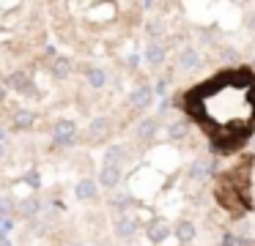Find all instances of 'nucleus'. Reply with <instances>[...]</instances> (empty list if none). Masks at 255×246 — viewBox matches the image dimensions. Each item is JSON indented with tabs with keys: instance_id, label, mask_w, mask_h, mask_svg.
<instances>
[{
	"instance_id": "1",
	"label": "nucleus",
	"mask_w": 255,
	"mask_h": 246,
	"mask_svg": "<svg viewBox=\"0 0 255 246\" xmlns=\"http://www.w3.org/2000/svg\"><path fill=\"white\" fill-rule=\"evenodd\" d=\"M52 140H55V145H74V140H77V123L74 120H58L52 126Z\"/></svg>"
},
{
	"instance_id": "2",
	"label": "nucleus",
	"mask_w": 255,
	"mask_h": 246,
	"mask_svg": "<svg viewBox=\"0 0 255 246\" xmlns=\"http://www.w3.org/2000/svg\"><path fill=\"white\" fill-rule=\"evenodd\" d=\"M156 129H159V118H143V120H137L134 123V129H132V134H134V140H140V142H148V140H154L156 137Z\"/></svg>"
},
{
	"instance_id": "3",
	"label": "nucleus",
	"mask_w": 255,
	"mask_h": 246,
	"mask_svg": "<svg viewBox=\"0 0 255 246\" xmlns=\"http://www.w3.org/2000/svg\"><path fill=\"white\" fill-rule=\"evenodd\" d=\"M74 197H77L80 202H94L96 197H99V183H96L94 178H80L77 183H74Z\"/></svg>"
},
{
	"instance_id": "4",
	"label": "nucleus",
	"mask_w": 255,
	"mask_h": 246,
	"mask_svg": "<svg viewBox=\"0 0 255 246\" xmlns=\"http://www.w3.org/2000/svg\"><path fill=\"white\" fill-rule=\"evenodd\" d=\"M137 230H140L137 219L129 216V213H124V216L116 219V235H118L121 241H132L134 235H137Z\"/></svg>"
},
{
	"instance_id": "5",
	"label": "nucleus",
	"mask_w": 255,
	"mask_h": 246,
	"mask_svg": "<svg viewBox=\"0 0 255 246\" xmlns=\"http://www.w3.org/2000/svg\"><path fill=\"white\" fill-rule=\"evenodd\" d=\"M151 101H154V93H151L148 85L132 87V93H129V107L132 109H148Z\"/></svg>"
},
{
	"instance_id": "6",
	"label": "nucleus",
	"mask_w": 255,
	"mask_h": 246,
	"mask_svg": "<svg viewBox=\"0 0 255 246\" xmlns=\"http://www.w3.org/2000/svg\"><path fill=\"white\" fill-rule=\"evenodd\" d=\"M107 131H110V118H107V115H96V118L88 123V129H85V140L96 142V140H102Z\"/></svg>"
},
{
	"instance_id": "7",
	"label": "nucleus",
	"mask_w": 255,
	"mask_h": 246,
	"mask_svg": "<svg viewBox=\"0 0 255 246\" xmlns=\"http://www.w3.org/2000/svg\"><path fill=\"white\" fill-rule=\"evenodd\" d=\"M143 58H145V63H148L151 69H159V66L165 63V58H167L165 44H162V41H148V47H145Z\"/></svg>"
},
{
	"instance_id": "8",
	"label": "nucleus",
	"mask_w": 255,
	"mask_h": 246,
	"mask_svg": "<svg viewBox=\"0 0 255 246\" xmlns=\"http://www.w3.org/2000/svg\"><path fill=\"white\" fill-rule=\"evenodd\" d=\"M173 235H176V241H181V244H189V241H195V235H198V230H195V224L189 222V219H178L176 224H170Z\"/></svg>"
},
{
	"instance_id": "9",
	"label": "nucleus",
	"mask_w": 255,
	"mask_h": 246,
	"mask_svg": "<svg viewBox=\"0 0 255 246\" xmlns=\"http://www.w3.org/2000/svg\"><path fill=\"white\" fill-rule=\"evenodd\" d=\"M211 172H214V162H211V159H195V162L189 164V178L198 180V183L206 180Z\"/></svg>"
},
{
	"instance_id": "10",
	"label": "nucleus",
	"mask_w": 255,
	"mask_h": 246,
	"mask_svg": "<svg viewBox=\"0 0 255 246\" xmlns=\"http://www.w3.org/2000/svg\"><path fill=\"white\" fill-rule=\"evenodd\" d=\"M121 167H102V172H99V178H96V183L99 186H105V189H116L118 183H121Z\"/></svg>"
},
{
	"instance_id": "11",
	"label": "nucleus",
	"mask_w": 255,
	"mask_h": 246,
	"mask_svg": "<svg viewBox=\"0 0 255 246\" xmlns=\"http://www.w3.org/2000/svg\"><path fill=\"white\" fill-rule=\"evenodd\" d=\"M170 235H173V230L165 219H154V222L148 224V238L154 241V244H162V241H167Z\"/></svg>"
},
{
	"instance_id": "12",
	"label": "nucleus",
	"mask_w": 255,
	"mask_h": 246,
	"mask_svg": "<svg viewBox=\"0 0 255 246\" xmlns=\"http://www.w3.org/2000/svg\"><path fill=\"white\" fill-rule=\"evenodd\" d=\"M200 66V52L195 47H184L181 52H178V69L181 71H192Z\"/></svg>"
},
{
	"instance_id": "13",
	"label": "nucleus",
	"mask_w": 255,
	"mask_h": 246,
	"mask_svg": "<svg viewBox=\"0 0 255 246\" xmlns=\"http://www.w3.org/2000/svg\"><path fill=\"white\" fill-rule=\"evenodd\" d=\"M6 85L11 87V90H17V93H36V90H33V82H30V77L22 74V71H14V74H8Z\"/></svg>"
},
{
	"instance_id": "14",
	"label": "nucleus",
	"mask_w": 255,
	"mask_h": 246,
	"mask_svg": "<svg viewBox=\"0 0 255 246\" xmlns=\"http://www.w3.org/2000/svg\"><path fill=\"white\" fill-rule=\"evenodd\" d=\"M33 123H36V112H30V109H17L11 118L14 131H28V129H33Z\"/></svg>"
},
{
	"instance_id": "15",
	"label": "nucleus",
	"mask_w": 255,
	"mask_h": 246,
	"mask_svg": "<svg viewBox=\"0 0 255 246\" xmlns=\"http://www.w3.org/2000/svg\"><path fill=\"white\" fill-rule=\"evenodd\" d=\"M85 82H88L94 90H102V87L107 85V71L102 69V66H88V69H85Z\"/></svg>"
},
{
	"instance_id": "16",
	"label": "nucleus",
	"mask_w": 255,
	"mask_h": 246,
	"mask_svg": "<svg viewBox=\"0 0 255 246\" xmlns=\"http://www.w3.org/2000/svg\"><path fill=\"white\" fill-rule=\"evenodd\" d=\"M124 159H127V148H124V145H110V148H107V153H105V164H107V167H121Z\"/></svg>"
},
{
	"instance_id": "17",
	"label": "nucleus",
	"mask_w": 255,
	"mask_h": 246,
	"mask_svg": "<svg viewBox=\"0 0 255 246\" xmlns=\"http://www.w3.org/2000/svg\"><path fill=\"white\" fill-rule=\"evenodd\" d=\"M17 211H19V216H22V219H33L36 213L41 211V202L36 200V197H25V200L17 205Z\"/></svg>"
},
{
	"instance_id": "18",
	"label": "nucleus",
	"mask_w": 255,
	"mask_h": 246,
	"mask_svg": "<svg viewBox=\"0 0 255 246\" xmlns=\"http://www.w3.org/2000/svg\"><path fill=\"white\" fill-rule=\"evenodd\" d=\"M50 71H52V77H55V80H66V77L72 74V63H69L66 58H55L50 63Z\"/></svg>"
},
{
	"instance_id": "19",
	"label": "nucleus",
	"mask_w": 255,
	"mask_h": 246,
	"mask_svg": "<svg viewBox=\"0 0 255 246\" xmlns=\"http://www.w3.org/2000/svg\"><path fill=\"white\" fill-rule=\"evenodd\" d=\"M167 137L176 140V142L187 140V137H189V126L187 123H170V126H167Z\"/></svg>"
},
{
	"instance_id": "20",
	"label": "nucleus",
	"mask_w": 255,
	"mask_h": 246,
	"mask_svg": "<svg viewBox=\"0 0 255 246\" xmlns=\"http://www.w3.org/2000/svg\"><path fill=\"white\" fill-rule=\"evenodd\" d=\"M148 36H151V41H159V38L165 36V25H162V19L148 22Z\"/></svg>"
},
{
	"instance_id": "21",
	"label": "nucleus",
	"mask_w": 255,
	"mask_h": 246,
	"mask_svg": "<svg viewBox=\"0 0 255 246\" xmlns=\"http://www.w3.org/2000/svg\"><path fill=\"white\" fill-rule=\"evenodd\" d=\"M11 211H14V202L6 200V197H0V216H8Z\"/></svg>"
},
{
	"instance_id": "22",
	"label": "nucleus",
	"mask_w": 255,
	"mask_h": 246,
	"mask_svg": "<svg viewBox=\"0 0 255 246\" xmlns=\"http://www.w3.org/2000/svg\"><path fill=\"white\" fill-rule=\"evenodd\" d=\"M165 90H167V82L165 80H159L154 87H151V93H154V96H165Z\"/></svg>"
},
{
	"instance_id": "23",
	"label": "nucleus",
	"mask_w": 255,
	"mask_h": 246,
	"mask_svg": "<svg viewBox=\"0 0 255 246\" xmlns=\"http://www.w3.org/2000/svg\"><path fill=\"white\" fill-rule=\"evenodd\" d=\"M220 244H222V246H236V235H233V233H225Z\"/></svg>"
},
{
	"instance_id": "24",
	"label": "nucleus",
	"mask_w": 255,
	"mask_h": 246,
	"mask_svg": "<svg viewBox=\"0 0 255 246\" xmlns=\"http://www.w3.org/2000/svg\"><path fill=\"white\" fill-rule=\"evenodd\" d=\"M244 25H247V30H253V33H255V11H253V14H247Z\"/></svg>"
},
{
	"instance_id": "25",
	"label": "nucleus",
	"mask_w": 255,
	"mask_h": 246,
	"mask_svg": "<svg viewBox=\"0 0 255 246\" xmlns=\"http://www.w3.org/2000/svg\"><path fill=\"white\" fill-rule=\"evenodd\" d=\"M127 63H129V69H137V66H140V55H129Z\"/></svg>"
},
{
	"instance_id": "26",
	"label": "nucleus",
	"mask_w": 255,
	"mask_h": 246,
	"mask_svg": "<svg viewBox=\"0 0 255 246\" xmlns=\"http://www.w3.org/2000/svg\"><path fill=\"white\" fill-rule=\"evenodd\" d=\"M167 109H170V101H167V98H162V101H159V107H156V112H159V115H165Z\"/></svg>"
},
{
	"instance_id": "27",
	"label": "nucleus",
	"mask_w": 255,
	"mask_h": 246,
	"mask_svg": "<svg viewBox=\"0 0 255 246\" xmlns=\"http://www.w3.org/2000/svg\"><path fill=\"white\" fill-rule=\"evenodd\" d=\"M3 98H6V87L0 85V104H3Z\"/></svg>"
},
{
	"instance_id": "28",
	"label": "nucleus",
	"mask_w": 255,
	"mask_h": 246,
	"mask_svg": "<svg viewBox=\"0 0 255 246\" xmlns=\"http://www.w3.org/2000/svg\"><path fill=\"white\" fill-rule=\"evenodd\" d=\"M3 153H6V148H3V142H0V159H3Z\"/></svg>"
},
{
	"instance_id": "29",
	"label": "nucleus",
	"mask_w": 255,
	"mask_h": 246,
	"mask_svg": "<svg viewBox=\"0 0 255 246\" xmlns=\"http://www.w3.org/2000/svg\"><path fill=\"white\" fill-rule=\"evenodd\" d=\"M69 246H83V244H69Z\"/></svg>"
}]
</instances>
